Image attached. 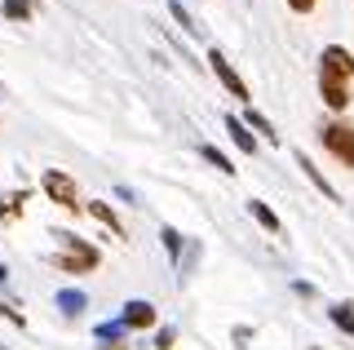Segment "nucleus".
<instances>
[{
	"label": "nucleus",
	"instance_id": "1",
	"mask_svg": "<svg viewBox=\"0 0 354 350\" xmlns=\"http://www.w3.org/2000/svg\"><path fill=\"white\" fill-rule=\"evenodd\" d=\"M319 98H324L328 111H346V107L354 102V53L346 45H328L324 53H319Z\"/></svg>",
	"mask_w": 354,
	"mask_h": 350
},
{
	"label": "nucleus",
	"instance_id": "2",
	"mask_svg": "<svg viewBox=\"0 0 354 350\" xmlns=\"http://www.w3.org/2000/svg\"><path fill=\"white\" fill-rule=\"evenodd\" d=\"M53 239H58V253H53V261H58L62 275H88V270H97L102 253H97L88 239H80L75 231H58Z\"/></svg>",
	"mask_w": 354,
	"mask_h": 350
},
{
	"label": "nucleus",
	"instance_id": "3",
	"mask_svg": "<svg viewBox=\"0 0 354 350\" xmlns=\"http://www.w3.org/2000/svg\"><path fill=\"white\" fill-rule=\"evenodd\" d=\"M319 142H324V151L332 160H341L346 169H354V125L350 120H328V125L319 129Z\"/></svg>",
	"mask_w": 354,
	"mask_h": 350
},
{
	"label": "nucleus",
	"instance_id": "4",
	"mask_svg": "<svg viewBox=\"0 0 354 350\" xmlns=\"http://www.w3.org/2000/svg\"><path fill=\"white\" fill-rule=\"evenodd\" d=\"M40 187H44V195H49L53 204H62L66 213H80V209H84V204H80V191H75V178H71V173H62V169H44Z\"/></svg>",
	"mask_w": 354,
	"mask_h": 350
},
{
	"label": "nucleus",
	"instance_id": "5",
	"mask_svg": "<svg viewBox=\"0 0 354 350\" xmlns=\"http://www.w3.org/2000/svg\"><path fill=\"white\" fill-rule=\"evenodd\" d=\"M208 67H213V75L221 80V89H226L230 98H235V102H248V84H243V75L235 71V62H226V53L221 49H208Z\"/></svg>",
	"mask_w": 354,
	"mask_h": 350
},
{
	"label": "nucleus",
	"instance_id": "6",
	"mask_svg": "<svg viewBox=\"0 0 354 350\" xmlns=\"http://www.w3.org/2000/svg\"><path fill=\"white\" fill-rule=\"evenodd\" d=\"M124 333H138V328H151L155 324V306L151 302H142V297H133V302H124L120 306V320H115Z\"/></svg>",
	"mask_w": 354,
	"mask_h": 350
},
{
	"label": "nucleus",
	"instance_id": "7",
	"mask_svg": "<svg viewBox=\"0 0 354 350\" xmlns=\"http://www.w3.org/2000/svg\"><path fill=\"white\" fill-rule=\"evenodd\" d=\"M93 342L102 346V350H124V346H129V333H124L120 324H97V328H93Z\"/></svg>",
	"mask_w": 354,
	"mask_h": 350
},
{
	"label": "nucleus",
	"instance_id": "8",
	"mask_svg": "<svg viewBox=\"0 0 354 350\" xmlns=\"http://www.w3.org/2000/svg\"><path fill=\"white\" fill-rule=\"evenodd\" d=\"M226 133H230V142L243 151V156H257V138L248 133V125L243 120H235V116H226Z\"/></svg>",
	"mask_w": 354,
	"mask_h": 350
},
{
	"label": "nucleus",
	"instance_id": "9",
	"mask_svg": "<svg viewBox=\"0 0 354 350\" xmlns=\"http://www.w3.org/2000/svg\"><path fill=\"white\" fill-rule=\"evenodd\" d=\"M84 209H88V217H97V222H102V226H106L111 235H120V239H124V222H120V213L111 209V204L93 200V204H84Z\"/></svg>",
	"mask_w": 354,
	"mask_h": 350
},
{
	"label": "nucleus",
	"instance_id": "10",
	"mask_svg": "<svg viewBox=\"0 0 354 350\" xmlns=\"http://www.w3.org/2000/svg\"><path fill=\"white\" fill-rule=\"evenodd\" d=\"M248 213H252V222H257L266 235H283V222L274 217V209H266L261 200H248Z\"/></svg>",
	"mask_w": 354,
	"mask_h": 350
},
{
	"label": "nucleus",
	"instance_id": "11",
	"mask_svg": "<svg viewBox=\"0 0 354 350\" xmlns=\"http://www.w3.org/2000/svg\"><path fill=\"white\" fill-rule=\"evenodd\" d=\"M22 204H27V191H5L0 195V222H18Z\"/></svg>",
	"mask_w": 354,
	"mask_h": 350
},
{
	"label": "nucleus",
	"instance_id": "12",
	"mask_svg": "<svg viewBox=\"0 0 354 350\" xmlns=\"http://www.w3.org/2000/svg\"><path fill=\"white\" fill-rule=\"evenodd\" d=\"M297 169H301V173H306V178H310V182H315V187H319V191H324V195H328V200H337V191H332V182H328V178H324V173H319V169H315V164H310V160H306V151H297ZM337 204H341V200H337Z\"/></svg>",
	"mask_w": 354,
	"mask_h": 350
},
{
	"label": "nucleus",
	"instance_id": "13",
	"mask_svg": "<svg viewBox=\"0 0 354 350\" xmlns=\"http://www.w3.org/2000/svg\"><path fill=\"white\" fill-rule=\"evenodd\" d=\"M328 320L337 324V328H341L346 337H354V302H337V306L328 311Z\"/></svg>",
	"mask_w": 354,
	"mask_h": 350
},
{
	"label": "nucleus",
	"instance_id": "14",
	"mask_svg": "<svg viewBox=\"0 0 354 350\" xmlns=\"http://www.w3.org/2000/svg\"><path fill=\"white\" fill-rule=\"evenodd\" d=\"M84 306H88V297H84L80 288H62V293H58V311H62V315H80Z\"/></svg>",
	"mask_w": 354,
	"mask_h": 350
},
{
	"label": "nucleus",
	"instance_id": "15",
	"mask_svg": "<svg viewBox=\"0 0 354 350\" xmlns=\"http://www.w3.org/2000/svg\"><path fill=\"white\" fill-rule=\"evenodd\" d=\"M164 9H169V14H173V23L182 27L186 36H199V23H195L191 14H186V5H182V0H169V5H164Z\"/></svg>",
	"mask_w": 354,
	"mask_h": 350
},
{
	"label": "nucleus",
	"instance_id": "16",
	"mask_svg": "<svg viewBox=\"0 0 354 350\" xmlns=\"http://www.w3.org/2000/svg\"><path fill=\"white\" fill-rule=\"evenodd\" d=\"M0 14H5L9 23H27L31 18V0H0Z\"/></svg>",
	"mask_w": 354,
	"mask_h": 350
},
{
	"label": "nucleus",
	"instance_id": "17",
	"mask_svg": "<svg viewBox=\"0 0 354 350\" xmlns=\"http://www.w3.org/2000/svg\"><path fill=\"white\" fill-rule=\"evenodd\" d=\"M199 156H204L208 164H213V169H221V173H235V160H226V156H221L217 147H208V142L199 147Z\"/></svg>",
	"mask_w": 354,
	"mask_h": 350
},
{
	"label": "nucleus",
	"instance_id": "18",
	"mask_svg": "<svg viewBox=\"0 0 354 350\" xmlns=\"http://www.w3.org/2000/svg\"><path fill=\"white\" fill-rule=\"evenodd\" d=\"M160 239H164V248H169L173 266H182V235H177L173 226H164V231H160Z\"/></svg>",
	"mask_w": 354,
	"mask_h": 350
},
{
	"label": "nucleus",
	"instance_id": "19",
	"mask_svg": "<svg viewBox=\"0 0 354 350\" xmlns=\"http://www.w3.org/2000/svg\"><path fill=\"white\" fill-rule=\"evenodd\" d=\"M243 125H248L252 133H261V138H270V142H274V125H270V120H266L261 111H248V116H243Z\"/></svg>",
	"mask_w": 354,
	"mask_h": 350
},
{
	"label": "nucleus",
	"instance_id": "20",
	"mask_svg": "<svg viewBox=\"0 0 354 350\" xmlns=\"http://www.w3.org/2000/svg\"><path fill=\"white\" fill-rule=\"evenodd\" d=\"M0 315H5V320H9V324H18V328H27V315H22V311H14V306H5V302H0Z\"/></svg>",
	"mask_w": 354,
	"mask_h": 350
},
{
	"label": "nucleus",
	"instance_id": "21",
	"mask_svg": "<svg viewBox=\"0 0 354 350\" xmlns=\"http://www.w3.org/2000/svg\"><path fill=\"white\" fill-rule=\"evenodd\" d=\"M173 328H160V333H155V350H173Z\"/></svg>",
	"mask_w": 354,
	"mask_h": 350
},
{
	"label": "nucleus",
	"instance_id": "22",
	"mask_svg": "<svg viewBox=\"0 0 354 350\" xmlns=\"http://www.w3.org/2000/svg\"><path fill=\"white\" fill-rule=\"evenodd\" d=\"M315 5H319V0H288V9H292V14H310Z\"/></svg>",
	"mask_w": 354,
	"mask_h": 350
},
{
	"label": "nucleus",
	"instance_id": "23",
	"mask_svg": "<svg viewBox=\"0 0 354 350\" xmlns=\"http://www.w3.org/2000/svg\"><path fill=\"white\" fill-rule=\"evenodd\" d=\"M0 350H5V346H0Z\"/></svg>",
	"mask_w": 354,
	"mask_h": 350
}]
</instances>
